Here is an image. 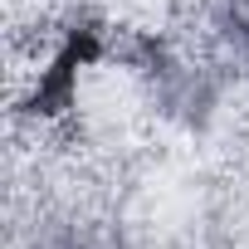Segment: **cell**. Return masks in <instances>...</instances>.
<instances>
[{"instance_id": "6da1fadb", "label": "cell", "mask_w": 249, "mask_h": 249, "mask_svg": "<svg viewBox=\"0 0 249 249\" xmlns=\"http://www.w3.org/2000/svg\"><path fill=\"white\" fill-rule=\"evenodd\" d=\"M234 15H239V20L249 25V0H234Z\"/></svg>"}]
</instances>
